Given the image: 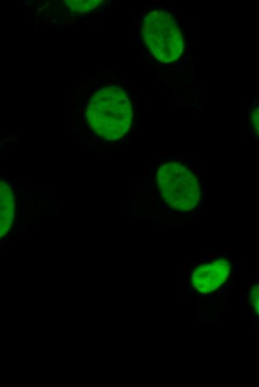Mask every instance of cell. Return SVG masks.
I'll use <instances>...</instances> for the list:
<instances>
[{"label":"cell","instance_id":"1","mask_svg":"<svg viewBox=\"0 0 259 387\" xmlns=\"http://www.w3.org/2000/svg\"><path fill=\"white\" fill-rule=\"evenodd\" d=\"M134 115L132 102L124 89L113 84L95 94L85 111L90 129L107 141L124 137L131 130Z\"/></svg>","mask_w":259,"mask_h":387},{"label":"cell","instance_id":"2","mask_svg":"<svg viewBox=\"0 0 259 387\" xmlns=\"http://www.w3.org/2000/svg\"><path fill=\"white\" fill-rule=\"evenodd\" d=\"M157 184L163 200L174 210L189 212L196 209L200 202L198 178L183 163L166 162L160 165Z\"/></svg>","mask_w":259,"mask_h":387},{"label":"cell","instance_id":"3","mask_svg":"<svg viewBox=\"0 0 259 387\" xmlns=\"http://www.w3.org/2000/svg\"><path fill=\"white\" fill-rule=\"evenodd\" d=\"M141 37L153 56L165 63L177 61L184 53L182 31L172 15L165 11H153L145 17Z\"/></svg>","mask_w":259,"mask_h":387},{"label":"cell","instance_id":"4","mask_svg":"<svg viewBox=\"0 0 259 387\" xmlns=\"http://www.w3.org/2000/svg\"><path fill=\"white\" fill-rule=\"evenodd\" d=\"M231 267L226 260H219L198 267L193 271L191 283L206 295L221 287L228 279Z\"/></svg>","mask_w":259,"mask_h":387},{"label":"cell","instance_id":"5","mask_svg":"<svg viewBox=\"0 0 259 387\" xmlns=\"http://www.w3.org/2000/svg\"><path fill=\"white\" fill-rule=\"evenodd\" d=\"M16 212L15 192L5 179H0V239L11 229Z\"/></svg>","mask_w":259,"mask_h":387},{"label":"cell","instance_id":"6","mask_svg":"<svg viewBox=\"0 0 259 387\" xmlns=\"http://www.w3.org/2000/svg\"><path fill=\"white\" fill-rule=\"evenodd\" d=\"M251 304H252V310L253 311H255L257 315H258L259 312V300H258V286H255L254 288L252 289L251 291Z\"/></svg>","mask_w":259,"mask_h":387},{"label":"cell","instance_id":"7","mask_svg":"<svg viewBox=\"0 0 259 387\" xmlns=\"http://www.w3.org/2000/svg\"><path fill=\"white\" fill-rule=\"evenodd\" d=\"M252 122L253 125V130L258 134V109L255 108L252 113Z\"/></svg>","mask_w":259,"mask_h":387},{"label":"cell","instance_id":"8","mask_svg":"<svg viewBox=\"0 0 259 387\" xmlns=\"http://www.w3.org/2000/svg\"><path fill=\"white\" fill-rule=\"evenodd\" d=\"M241 294L243 296L244 294V289L242 288L241 290Z\"/></svg>","mask_w":259,"mask_h":387},{"label":"cell","instance_id":"9","mask_svg":"<svg viewBox=\"0 0 259 387\" xmlns=\"http://www.w3.org/2000/svg\"><path fill=\"white\" fill-rule=\"evenodd\" d=\"M248 298H246V299H245V303H248Z\"/></svg>","mask_w":259,"mask_h":387},{"label":"cell","instance_id":"10","mask_svg":"<svg viewBox=\"0 0 259 387\" xmlns=\"http://www.w3.org/2000/svg\"><path fill=\"white\" fill-rule=\"evenodd\" d=\"M239 270L241 271V266L239 267Z\"/></svg>","mask_w":259,"mask_h":387}]
</instances>
